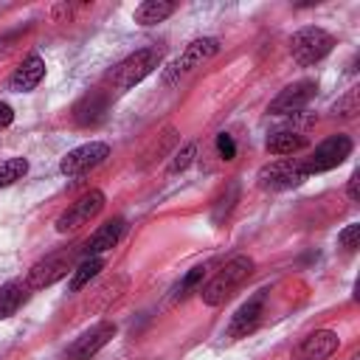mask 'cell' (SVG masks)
<instances>
[{
  "mask_svg": "<svg viewBox=\"0 0 360 360\" xmlns=\"http://www.w3.org/2000/svg\"><path fill=\"white\" fill-rule=\"evenodd\" d=\"M315 90H318V84H315V82H309V79L295 82V84L284 87V90L270 101L267 112H270V115H295V112H301V110L312 101Z\"/></svg>",
  "mask_w": 360,
  "mask_h": 360,
  "instance_id": "8fae6325",
  "label": "cell"
},
{
  "mask_svg": "<svg viewBox=\"0 0 360 360\" xmlns=\"http://www.w3.org/2000/svg\"><path fill=\"white\" fill-rule=\"evenodd\" d=\"M42 76H45V59L39 53H28L20 62V68L11 73V90L28 93V90H34L42 82Z\"/></svg>",
  "mask_w": 360,
  "mask_h": 360,
  "instance_id": "9a60e30c",
  "label": "cell"
},
{
  "mask_svg": "<svg viewBox=\"0 0 360 360\" xmlns=\"http://www.w3.org/2000/svg\"><path fill=\"white\" fill-rule=\"evenodd\" d=\"M11 42H14V37H6V39H0V59L11 51Z\"/></svg>",
  "mask_w": 360,
  "mask_h": 360,
  "instance_id": "f546056e",
  "label": "cell"
},
{
  "mask_svg": "<svg viewBox=\"0 0 360 360\" xmlns=\"http://www.w3.org/2000/svg\"><path fill=\"white\" fill-rule=\"evenodd\" d=\"M11 121H14V110L6 101H0V127H8Z\"/></svg>",
  "mask_w": 360,
  "mask_h": 360,
  "instance_id": "f1b7e54d",
  "label": "cell"
},
{
  "mask_svg": "<svg viewBox=\"0 0 360 360\" xmlns=\"http://www.w3.org/2000/svg\"><path fill=\"white\" fill-rule=\"evenodd\" d=\"M304 180H307V172H304L301 160H273V163L262 166V172H259V186L270 188V191L292 188Z\"/></svg>",
  "mask_w": 360,
  "mask_h": 360,
  "instance_id": "9c48e42d",
  "label": "cell"
},
{
  "mask_svg": "<svg viewBox=\"0 0 360 360\" xmlns=\"http://www.w3.org/2000/svg\"><path fill=\"white\" fill-rule=\"evenodd\" d=\"M217 53H219V39H214V37H200V39L188 42L186 51H183V53L174 59V65L166 70L163 82H166V84H174L177 79H183L186 73H191L194 68H200L202 62H208V59L217 56Z\"/></svg>",
  "mask_w": 360,
  "mask_h": 360,
  "instance_id": "5b68a950",
  "label": "cell"
},
{
  "mask_svg": "<svg viewBox=\"0 0 360 360\" xmlns=\"http://www.w3.org/2000/svg\"><path fill=\"white\" fill-rule=\"evenodd\" d=\"M346 191H349V200H360V172H352V177H349V186H346Z\"/></svg>",
  "mask_w": 360,
  "mask_h": 360,
  "instance_id": "83f0119b",
  "label": "cell"
},
{
  "mask_svg": "<svg viewBox=\"0 0 360 360\" xmlns=\"http://www.w3.org/2000/svg\"><path fill=\"white\" fill-rule=\"evenodd\" d=\"M160 65V51L158 48H138L129 56H124L110 73H107V84L112 90H129L138 82H143L155 68Z\"/></svg>",
  "mask_w": 360,
  "mask_h": 360,
  "instance_id": "7a4b0ae2",
  "label": "cell"
},
{
  "mask_svg": "<svg viewBox=\"0 0 360 360\" xmlns=\"http://www.w3.org/2000/svg\"><path fill=\"white\" fill-rule=\"evenodd\" d=\"M349 155H352V138H349V135H332V138H326L323 143H318L315 152H312L307 160H301V163H304V172H307V177H309V174L329 172V169L340 166Z\"/></svg>",
  "mask_w": 360,
  "mask_h": 360,
  "instance_id": "8992f818",
  "label": "cell"
},
{
  "mask_svg": "<svg viewBox=\"0 0 360 360\" xmlns=\"http://www.w3.org/2000/svg\"><path fill=\"white\" fill-rule=\"evenodd\" d=\"M25 301V284L22 281H6L0 284V318H11Z\"/></svg>",
  "mask_w": 360,
  "mask_h": 360,
  "instance_id": "ffe728a7",
  "label": "cell"
},
{
  "mask_svg": "<svg viewBox=\"0 0 360 360\" xmlns=\"http://www.w3.org/2000/svg\"><path fill=\"white\" fill-rule=\"evenodd\" d=\"M332 45H335V37L329 34V31H323V28H318V25H307V28H301V31H295L292 34V39H290V53H292V59L298 62V65H315V62H321L329 51H332Z\"/></svg>",
  "mask_w": 360,
  "mask_h": 360,
  "instance_id": "3957f363",
  "label": "cell"
},
{
  "mask_svg": "<svg viewBox=\"0 0 360 360\" xmlns=\"http://www.w3.org/2000/svg\"><path fill=\"white\" fill-rule=\"evenodd\" d=\"M112 335H115V323H110V321L96 323L93 329L82 332V335L68 346L65 360H90L93 354H98V349H104V346L112 340Z\"/></svg>",
  "mask_w": 360,
  "mask_h": 360,
  "instance_id": "30bf717a",
  "label": "cell"
},
{
  "mask_svg": "<svg viewBox=\"0 0 360 360\" xmlns=\"http://www.w3.org/2000/svg\"><path fill=\"white\" fill-rule=\"evenodd\" d=\"M236 194H239V186H236V183H231V186H228V197H222V200H219V205H217V211H214V219H222V211H225V214L231 211V205H233L231 200H236Z\"/></svg>",
  "mask_w": 360,
  "mask_h": 360,
  "instance_id": "4316f807",
  "label": "cell"
},
{
  "mask_svg": "<svg viewBox=\"0 0 360 360\" xmlns=\"http://www.w3.org/2000/svg\"><path fill=\"white\" fill-rule=\"evenodd\" d=\"M304 146H307V135L292 132V129H278L267 138V152L270 155H292Z\"/></svg>",
  "mask_w": 360,
  "mask_h": 360,
  "instance_id": "ac0fdd59",
  "label": "cell"
},
{
  "mask_svg": "<svg viewBox=\"0 0 360 360\" xmlns=\"http://www.w3.org/2000/svg\"><path fill=\"white\" fill-rule=\"evenodd\" d=\"M194 155H197V143H186V146L174 155V160L169 163V174H180V172H186L188 163L194 160Z\"/></svg>",
  "mask_w": 360,
  "mask_h": 360,
  "instance_id": "7402d4cb",
  "label": "cell"
},
{
  "mask_svg": "<svg viewBox=\"0 0 360 360\" xmlns=\"http://www.w3.org/2000/svg\"><path fill=\"white\" fill-rule=\"evenodd\" d=\"M357 239H360V225H357V222L346 225V228L338 233V245H340V248H346L349 253H352V250H357Z\"/></svg>",
  "mask_w": 360,
  "mask_h": 360,
  "instance_id": "603a6c76",
  "label": "cell"
},
{
  "mask_svg": "<svg viewBox=\"0 0 360 360\" xmlns=\"http://www.w3.org/2000/svg\"><path fill=\"white\" fill-rule=\"evenodd\" d=\"M262 315H264V292H256L253 298H248L231 318L228 329H225V338L231 340H239V338H248L250 332H256V326L262 323Z\"/></svg>",
  "mask_w": 360,
  "mask_h": 360,
  "instance_id": "7c38bea8",
  "label": "cell"
},
{
  "mask_svg": "<svg viewBox=\"0 0 360 360\" xmlns=\"http://www.w3.org/2000/svg\"><path fill=\"white\" fill-rule=\"evenodd\" d=\"M25 172H28V160L25 158H6V160H0V188L17 183Z\"/></svg>",
  "mask_w": 360,
  "mask_h": 360,
  "instance_id": "44dd1931",
  "label": "cell"
},
{
  "mask_svg": "<svg viewBox=\"0 0 360 360\" xmlns=\"http://www.w3.org/2000/svg\"><path fill=\"white\" fill-rule=\"evenodd\" d=\"M253 273V259L250 256H233L231 262H225V267L222 270H217V276L202 287V304H208V307H219V304H225L245 281H248V276Z\"/></svg>",
  "mask_w": 360,
  "mask_h": 360,
  "instance_id": "6da1fadb",
  "label": "cell"
},
{
  "mask_svg": "<svg viewBox=\"0 0 360 360\" xmlns=\"http://www.w3.org/2000/svg\"><path fill=\"white\" fill-rule=\"evenodd\" d=\"M217 152H219L222 160H233L236 158V143H233V138L228 132H219L217 135Z\"/></svg>",
  "mask_w": 360,
  "mask_h": 360,
  "instance_id": "484cf974",
  "label": "cell"
},
{
  "mask_svg": "<svg viewBox=\"0 0 360 360\" xmlns=\"http://www.w3.org/2000/svg\"><path fill=\"white\" fill-rule=\"evenodd\" d=\"M101 208H104V194H101L98 188H93V191L82 194L70 208H65V211L59 214V219H56V231H59V233L76 231V228L87 225L93 217H98Z\"/></svg>",
  "mask_w": 360,
  "mask_h": 360,
  "instance_id": "ba28073f",
  "label": "cell"
},
{
  "mask_svg": "<svg viewBox=\"0 0 360 360\" xmlns=\"http://www.w3.org/2000/svg\"><path fill=\"white\" fill-rule=\"evenodd\" d=\"M338 346H340V338L332 329H318L301 340L298 360H326L338 352Z\"/></svg>",
  "mask_w": 360,
  "mask_h": 360,
  "instance_id": "4fadbf2b",
  "label": "cell"
},
{
  "mask_svg": "<svg viewBox=\"0 0 360 360\" xmlns=\"http://www.w3.org/2000/svg\"><path fill=\"white\" fill-rule=\"evenodd\" d=\"M107 158H110V146L101 143V141H90V143H82V146L70 149V152L62 158L59 169H62V174H68V177H79V174H87L90 169L101 166Z\"/></svg>",
  "mask_w": 360,
  "mask_h": 360,
  "instance_id": "52a82bcc",
  "label": "cell"
},
{
  "mask_svg": "<svg viewBox=\"0 0 360 360\" xmlns=\"http://www.w3.org/2000/svg\"><path fill=\"white\" fill-rule=\"evenodd\" d=\"M124 231H127V222L118 217V219H110V222H104L90 239H87V245H84V250H87V256H101L104 250H110V248H115L118 245V239L124 236Z\"/></svg>",
  "mask_w": 360,
  "mask_h": 360,
  "instance_id": "2e32d148",
  "label": "cell"
},
{
  "mask_svg": "<svg viewBox=\"0 0 360 360\" xmlns=\"http://www.w3.org/2000/svg\"><path fill=\"white\" fill-rule=\"evenodd\" d=\"M335 112L343 115V118H352L357 112V90H349L338 104H335Z\"/></svg>",
  "mask_w": 360,
  "mask_h": 360,
  "instance_id": "d4e9b609",
  "label": "cell"
},
{
  "mask_svg": "<svg viewBox=\"0 0 360 360\" xmlns=\"http://www.w3.org/2000/svg\"><path fill=\"white\" fill-rule=\"evenodd\" d=\"M76 267V250H59V253H51L45 259H39L28 276H25V287L31 290H42V287H51L56 284L59 278H65L68 273H73Z\"/></svg>",
  "mask_w": 360,
  "mask_h": 360,
  "instance_id": "277c9868",
  "label": "cell"
},
{
  "mask_svg": "<svg viewBox=\"0 0 360 360\" xmlns=\"http://www.w3.org/2000/svg\"><path fill=\"white\" fill-rule=\"evenodd\" d=\"M107 110H110L107 93H104V90H90L84 98L76 101L73 118H76V124H82V127H96L98 121H104Z\"/></svg>",
  "mask_w": 360,
  "mask_h": 360,
  "instance_id": "5bb4252c",
  "label": "cell"
},
{
  "mask_svg": "<svg viewBox=\"0 0 360 360\" xmlns=\"http://www.w3.org/2000/svg\"><path fill=\"white\" fill-rule=\"evenodd\" d=\"M202 276H205V267H194V270H188V276L177 284V290H174V292H177L180 298H183V295H188V290H194V287L202 281Z\"/></svg>",
  "mask_w": 360,
  "mask_h": 360,
  "instance_id": "cb8c5ba5",
  "label": "cell"
},
{
  "mask_svg": "<svg viewBox=\"0 0 360 360\" xmlns=\"http://www.w3.org/2000/svg\"><path fill=\"white\" fill-rule=\"evenodd\" d=\"M101 270H104V259H101V256H87V259H82V262L73 267V276H70V292H79L82 287H87Z\"/></svg>",
  "mask_w": 360,
  "mask_h": 360,
  "instance_id": "d6986e66",
  "label": "cell"
},
{
  "mask_svg": "<svg viewBox=\"0 0 360 360\" xmlns=\"http://www.w3.org/2000/svg\"><path fill=\"white\" fill-rule=\"evenodd\" d=\"M169 14H174V3H169V0H146L132 11V20L138 25H155V22H163Z\"/></svg>",
  "mask_w": 360,
  "mask_h": 360,
  "instance_id": "e0dca14e",
  "label": "cell"
}]
</instances>
